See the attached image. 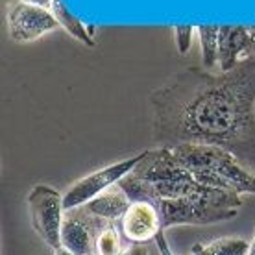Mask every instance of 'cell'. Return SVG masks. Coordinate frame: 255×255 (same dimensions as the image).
Listing matches in <instances>:
<instances>
[{
  "instance_id": "cell-5",
  "label": "cell",
  "mask_w": 255,
  "mask_h": 255,
  "mask_svg": "<svg viewBox=\"0 0 255 255\" xmlns=\"http://www.w3.org/2000/svg\"><path fill=\"white\" fill-rule=\"evenodd\" d=\"M144 157V152H140L139 155H133L129 159L119 161L109 166H104L100 170L89 174L76 181L70 187L69 191L63 194V205L65 211H72L78 207H83L85 204H89L91 200H95L96 196H100L102 192L108 189L115 187L121 179H124L128 174L133 170L135 166L139 165L140 159Z\"/></svg>"
},
{
  "instance_id": "cell-7",
  "label": "cell",
  "mask_w": 255,
  "mask_h": 255,
  "mask_svg": "<svg viewBox=\"0 0 255 255\" xmlns=\"http://www.w3.org/2000/svg\"><path fill=\"white\" fill-rule=\"evenodd\" d=\"M106 224L108 220L93 217L83 207L67 211L61 226V246L74 255H96V237Z\"/></svg>"
},
{
  "instance_id": "cell-14",
  "label": "cell",
  "mask_w": 255,
  "mask_h": 255,
  "mask_svg": "<svg viewBox=\"0 0 255 255\" xmlns=\"http://www.w3.org/2000/svg\"><path fill=\"white\" fill-rule=\"evenodd\" d=\"M122 235L115 222H108L96 237V255H119L122 252Z\"/></svg>"
},
{
  "instance_id": "cell-11",
  "label": "cell",
  "mask_w": 255,
  "mask_h": 255,
  "mask_svg": "<svg viewBox=\"0 0 255 255\" xmlns=\"http://www.w3.org/2000/svg\"><path fill=\"white\" fill-rule=\"evenodd\" d=\"M50 11H52V15L56 17V20H58L59 26L63 28L65 32L69 33V35H72L74 39H78L82 45L91 46V48L96 45L93 35L89 33V30L83 26L82 20L78 19V17H74V15L65 7L63 0H52Z\"/></svg>"
},
{
  "instance_id": "cell-4",
  "label": "cell",
  "mask_w": 255,
  "mask_h": 255,
  "mask_svg": "<svg viewBox=\"0 0 255 255\" xmlns=\"http://www.w3.org/2000/svg\"><path fill=\"white\" fill-rule=\"evenodd\" d=\"M28 209L33 230L52 250L61 246V226L65 220L63 196L48 185H35L28 194Z\"/></svg>"
},
{
  "instance_id": "cell-6",
  "label": "cell",
  "mask_w": 255,
  "mask_h": 255,
  "mask_svg": "<svg viewBox=\"0 0 255 255\" xmlns=\"http://www.w3.org/2000/svg\"><path fill=\"white\" fill-rule=\"evenodd\" d=\"M59 28L50 9L17 2L7 11V33L15 43H32Z\"/></svg>"
},
{
  "instance_id": "cell-8",
  "label": "cell",
  "mask_w": 255,
  "mask_h": 255,
  "mask_svg": "<svg viewBox=\"0 0 255 255\" xmlns=\"http://www.w3.org/2000/svg\"><path fill=\"white\" fill-rule=\"evenodd\" d=\"M163 230L161 215L152 202H133L121 220V235L129 244L155 241Z\"/></svg>"
},
{
  "instance_id": "cell-16",
  "label": "cell",
  "mask_w": 255,
  "mask_h": 255,
  "mask_svg": "<svg viewBox=\"0 0 255 255\" xmlns=\"http://www.w3.org/2000/svg\"><path fill=\"white\" fill-rule=\"evenodd\" d=\"M119 255H150L146 244H129Z\"/></svg>"
},
{
  "instance_id": "cell-19",
  "label": "cell",
  "mask_w": 255,
  "mask_h": 255,
  "mask_svg": "<svg viewBox=\"0 0 255 255\" xmlns=\"http://www.w3.org/2000/svg\"><path fill=\"white\" fill-rule=\"evenodd\" d=\"M19 2L32 4V6H39V7H45V9H50V7H52V0H19Z\"/></svg>"
},
{
  "instance_id": "cell-9",
  "label": "cell",
  "mask_w": 255,
  "mask_h": 255,
  "mask_svg": "<svg viewBox=\"0 0 255 255\" xmlns=\"http://www.w3.org/2000/svg\"><path fill=\"white\" fill-rule=\"evenodd\" d=\"M250 28L248 26H220L218 37V67L220 72H230L248 58Z\"/></svg>"
},
{
  "instance_id": "cell-20",
  "label": "cell",
  "mask_w": 255,
  "mask_h": 255,
  "mask_svg": "<svg viewBox=\"0 0 255 255\" xmlns=\"http://www.w3.org/2000/svg\"><path fill=\"white\" fill-rule=\"evenodd\" d=\"M54 255H74L70 250H67L65 246H59V248L54 250Z\"/></svg>"
},
{
  "instance_id": "cell-3",
  "label": "cell",
  "mask_w": 255,
  "mask_h": 255,
  "mask_svg": "<svg viewBox=\"0 0 255 255\" xmlns=\"http://www.w3.org/2000/svg\"><path fill=\"white\" fill-rule=\"evenodd\" d=\"M170 150L198 183L239 196L255 194V176L228 150L211 144H178Z\"/></svg>"
},
{
  "instance_id": "cell-1",
  "label": "cell",
  "mask_w": 255,
  "mask_h": 255,
  "mask_svg": "<svg viewBox=\"0 0 255 255\" xmlns=\"http://www.w3.org/2000/svg\"><path fill=\"white\" fill-rule=\"evenodd\" d=\"M159 148L211 144L255 168V58L230 72L185 69L150 95Z\"/></svg>"
},
{
  "instance_id": "cell-12",
  "label": "cell",
  "mask_w": 255,
  "mask_h": 255,
  "mask_svg": "<svg viewBox=\"0 0 255 255\" xmlns=\"http://www.w3.org/2000/svg\"><path fill=\"white\" fill-rule=\"evenodd\" d=\"M250 243L243 239H218L207 244H196L192 255H248Z\"/></svg>"
},
{
  "instance_id": "cell-21",
  "label": "cell",
  "mask_w": 255,
  "mask_h": 255,
  "mask_svg": "<svg viewBox=\"0 0 255 255\" xmlns=\"http://www.w3.org/2000/svg\"><path fill=\"white\" fill-rule=\"evenodd\" d=\"M248 255H255V237H254V241L250 243V254Z\"/></svg>"
},
{
  "instance_id": "cell-17",
  "label": "cell",
  "mask_w": 255,
  "mask_h": 255,
  "mask_svg": "<svg viewBox=\"0 0 255 255\" xmlns=\"http://www.w3.org/2000/svg\"><path fill=\"white\" fill-rule=\"evenodd\" d=\"M155 246H157V250H159V255H174L172 250H170V246H168V241H166L165 237V231H161L159 235L155 237Z\"/></svg>"
},
{
  "instance_id": "cell-10",
  "label": "cell",
  "mask_w": 255,
  "mask_h": 255,
  "mask_svg": "<svg viewBox=\"0 0 255 255\" xmlns=\"http://www.w3.org/2000/svg\"><path fill=\"white\" fill-rule=\"evenodd\" d=\"M133 204L126 192L122 191L119 183L115 187L108 189L106 192H102L100 196H96L95 200H91L89 204L83 205V209L91 213L93 217H98L108 222H121L122 217L128 213L129 205Z\"/></svg>"
},
{
  "instance_id": "cell-18",
  "label": "cell",
  "mask_w": 255,
  "mask_h": 255,
  "mask_svg": "<svg viewBox=\"0 0 255 255\" xmlns=\"http://www.w3.org/2000/svg\"><path fill=\"white\" fill-rule=\"evenodd\" d=\"M250 28V48H248V58H255V26Z\"/></svg>"
},
{
  "instance_id": "cell-13",
  "label": "cell",
  "mask_w": 255,
  "mask_h": 255,
  "mask_svg": "<svg viewBox=\"0 0 255 255\" xmlns=\"http://www.w3.org/2000/svg\"><path fill=\"white\" fill-rule=\"evenodd\" d=\"M198 39H200V50L202 61L205 69H213L218 65V37H220V26H198Z\"/></svg>"
},
{
  "instance_id": "cell-15",
  "label": "cell",
  "mask_w": 255,
  "mask_h": 255,
  "mask_svg": "<svg viewBox=\"0 0 255 255\" xmlns=\"http://www.w3.org/2000/svg\"><path fill=\"white\" fill-rule=\"evenodd\" d=\"M172 30H174V39H176L178 52L181 54V56H185L187 52L191 50L196 28H192V26H174Z\"/></svg>"
},
{
  "instance_id": "cell-2",
  "label": "cell",
  "mask_w": 255,
  "mask_h": 255,
  "mask_svg": "<svg viewBox=\"0 0 255 255\" xmlns=\"http://www.w3.org/2000/svg\"><path fill=\"white\" fill-rule=\"evenodd\" d=\"M119 187L131 202H152L157 198H196L217 191L198 183L192 174L176 159L170 148L146 150L139 165L119 181Z\"/></svg>"
}]
</instances>
